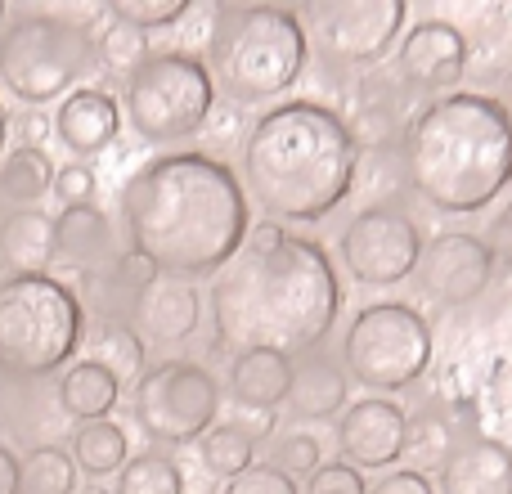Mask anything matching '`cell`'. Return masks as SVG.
I'll return each mask as SVG.
<instances>
[{
  "label": "cell",
  "instance_id": "1",
  "mask_svg": "<svg viewBox=\"0 0 512 494\" xmlns=\"http://www.w3.org/2000/svg\"><path fill=\"white\" fill-rule=\"evenodd\" d=\"M346 310L324 243L301 239L274 221L248 230L243 247L212 279V324L225 351H279L288 360L319 351Z\"/></svg>",
  "mask_w": 512,
  "mask_h": 494
},
{
  "label": "cell",
  "instance_id": "2",
  "mask_svg": "<svg viewBox=\"0 0 512 494\" xmlns=\"http://www.w3.org/2000/svg\"><path fill=\"white\" fill-rule=\"evenodd\" d=\"M122 230L158 274L216 279L248 239L252 203L230 162L194 149L158 153L122 185Z\"/></svg>",
  "mask_w": 512,
  "mask_h": 494
},
{
  "label": "cell",
  "instance_id": "3",
  "mask_svg": "<svg viewBox=\"0 0 512 494\" xmlns=\"http://www.w3.org/2000/svg\"><path fill=\"white\" fill-rule=\"evenodd\" d=\"M360 144L337 108L283 99L265 108L239 144V180L274 225H315L355 189Z\"/></svg>",
  "mask_w": 512,
  "mask_h": 494
},
{
  "label": "cell",
  "instance_id": "4",
  "mask_svg": "<svg viewBox=\"0 0 512 494\" xmlns=\"http://www.w3.org/2000/svg\"><path fill=\"white\" fill-rule=\"evenodd\" d=\"M405 180L441 216H477L512 185V122L481 90H450L418 108L400 140Z\"/></svg>",
  "mask_w": 512,
  "mask_h": 494
},
{
  "label": "cell",
  "instance_id": "5",
  "mask_svg": "<svg viewBox=\"0 0 512 494\" xmlns=\"http://www.w3.org/2000/svg\"><path fill=\"white\" fill-rule=\"evenodd\" d=\"M203 63L230 104H274L306 77L310 36L288 5H216Z\"/></svg>",
  "mask_w": 512,
  "mask_h": 494
},
{
  "label": "cell",
  "instance_id": "6",
  "mask_svg": "<svg viewBox=\"0 0 512 494\" xmlns=\"http://www.w3.org/2000/svg\"><path fill=\"white\" fill-rule=\"evenodd\" d=\"M86 310L54 274L0 279V378L36 382L77 355Z\"/></svg>",
  "mask_w": 512,
  "mask_h": 494
},
{
  "label": "cell",
  "instance_id": "7",
  "mask_svg": "<svg viewBox=\"0 0 512 494\" xmlns=\"http://www.w3.org/2000/svg\"><path fill=\"white\" fill-rule=\"evenodd\" d=\"M95 63L90 14H18L0 36V86L27 108L68 99Z\"/></svg>",
  "mask_w": 512,
  "mask_h": 494
},
{
  "label": "cell",
  "instance_id": "8",
  "mask_svg": "<svg viewBox=\"0 0 512 494\" xmlns=\"http://www.w3.org/2000/svg\"><path fill=\"white\" fill-rule=\"evenodd\" d=\"M126 122L144 144H180L216 113V81L207 63L189 50H162L140 63L126 81Z\"/></svg>",
  "mask_w": 512,
  "mask_h": 494
},
{
  "label": "cell",
  "instance_id": "9",
  "mask_svg": "<svg viewBox=\"0 0 512 494\" xmlns=\"http://www.w3.org/2000/svg\"><path fill=\"white\" fill-rule=\"evenodd\" d=\"M432 324L409 301H369L342 333V369L369 391H405L432 364Z\"/></svg>",
  "mask_w": 512,
  "mask_h": 494
},
{
  "label": "cell",
  "instance_id": "10",
  "mask_svg": "<svg viewBox=\"0 0 512 494\" xmlns=\"http://www.w3.org/2000/svg\"><path fill=\"white\" fill-rule=\"evenodd\" d=\"M131 414L140 432L158 445H194L216 427L221 382L198 360H162L131 391Z\"/></svg>",
  "mask_w": 512,
  "mask_h": 494
},
{
  "label": "cell",
  "instance_id": "11",
  "mask_svg": "<svg viewBox=\"0 0 512 494\" xmlns=\"http://www.w3.org/2000/svg\"><path fill=\"white\" fill-rule=\"evenodd\" d=\"M306 36L328 63L369 68L405 36V0H306L297 9Z\"/></svg>",
  "mask_w": 512,
  "mask_h": 494
},
{
  "label": "cell",
  "instance_id": "12",
  "mask_svg": "<svg viewBox=\"0 0 512 494\" xmlns=\"http://www.w3.org/2000/svg\"><path fill=\"white\" fill-rule=\"evenodd\" d=\"M423 230L400 207H364L337 239V261L360 288H396L414 279L423 261Z\"/></svg>",
  "mask_w": 512,
  "mask_h": 494
},
{
  "label": "cell",
  "instance_id": "13",
  "mask_svg": "<svg viewBox=\"0 0 512 494\" xmlns=\"http://www.w3.org/2000/svg\"><path fill=\"white\" fill-rule=\"evenodd\" d=\"M414 279L427 301H436L445 310H459L490 288V279H495V252H490V243L481 234L441 230L423 247V261H418Z\"/></svg>",
  "mask_w": 512,
  "mask_h": 494
},
{
  "label": "cell",
  "instance_id": "14",
  "mask_svg": "<svg viewBox=\"0 0 512 494\" xmlns=\"http://www.w3.org/2000/svg\"><path fill=\"white\" fill-rule=\"evenodd\" d=\"M472 59V45L463 27L445 23V18H423L414 23L396 45V77L409 90H427V95H450L463 81Z\"/></svg>",
  "mask_w": 512,
  "mask_h": 494
},
{
  "label": "cell",
  "instance_id": "15",
  "mask_svg": "<svg viewBox=\"0 0 512 494\" xmlns=\"http://www.w3.org/2000/svg\"><path fill=\"white\" fill-rule=\"evenodd\" d=\"M337 450L351 468H396L409 454V414L387 396L351 400L337 418Z\"/></svg>",
  "mask_w": 512,
  "mask_h": 494
},
{
  "label": "cell",
  "instance_id": "16",
  "mask_svg": "<svg viewBox=\"0 0 512 494\" xmlns=\"http://www.w3.org/2000/svg\"><path fill=\"white\" fill-rule=\"evenodd\" d=\"M198 324H203V292L176 274L149 279L131 301V328L140 333V342L176 346L194 337Z\"/></svg>",
  "mask_w": 512,
  "mask_h": 494
},
{
  "label": "cell",
  "instance_id": "17",
  "mask_svg": "<svg viewBox=\"0 0 512 494\" xmlns=\"http://www.w3.org/2000/svg\"><path fill=\"white\" fill-rule=\"evenodd\" d=\"M436 494H512V445L463 436L436 468Z\"/></svg>",
  "mask_w": 512,
  "mask_h": 494
},
{
  "label": "cell",
  "instance_id": "18",
  "mask_svg": "<svg viewBox=\"0 0 512 494\" xmlns=\"http://www.w3.org/2000/svg\"><path fill=\"white\" fill-rule=\"evenodd\" d=\"M288 414L297 423H328L342 418L351 405V378H346L342 360L328 351H306L292 360V387H288Z\"/></svg>",
  "mask_w": 512,
  "mask_h": 494
},
{
  "label": "cell",
  "instance_id": "19",
  "mask_svg": "<svg viewBox=\"0 0 512 494\" xmlns=\"http://www.w3.org/2000/svg\"><path fill=\"white\" fill-rule=\"evenodd\" d=\"M54 261L72 265V270H113L122 261L117 252V230L95 203L90 207H68L54 221Z\"/></svg>",
  "mask_w": 512,
  "mask_h": 494
},
{
  "label": "cell",
  "instance_id": "20",
  "mask_svg": "<svg viewBox=\"0 0 512 494\" xmlns=\"http://www.w3.org/2000/svg\"><path fill=\"white\" fill-rule=\"evenodd\" d=\"M54 131H59V140L68 144L72 153L90 158V153H104L108 144L117 140V131H122V108H117V99L108 95V90H95V86L72 90L59 104V113H54Z\"/></svg>",
  "mask_w": 512,
  "mask_h": 494
},
{
  "label": "cell",
  "instance_id": "21",
  "mask_svg": "<svg viewBox=\"0 0 512 494\" xmlns=\"http://www.w3.org/2000/svg\"><path fill=\"white\" fill-rule=\"evenodd\" d=\"M292 360L279 351H243L230 364V400L252 414H274L288 400Z\"/></svg>",
  "mask_w": 512,
  "mask_h": 494
},
{
  "label": "cell",
  "instance_id": "22",
  "mask_svg": "<svg viewBox=\"0 0 512 494\" xmlns=\"http://www.w3.org/2000/svg\"><path fill=\"white\" fill-rule=\"evenodd\" d=\"M117 400H122V382L108 369H99L95 360H77L59 378V387H54L59 414L77 418V423H99V418H108L117 409Z\"/></svg>",
  "mask_w": 512,
  "mask_h": 494
},
{
  "label": "cell",
  "instance_id": "23",
  "mask_svg": "<svg viewBox=\"0 0 512 494\" xmlns=\"http://www.w3.org/2000/svg\"><path fill=\"white\" fill-rule=\"evenodd\" d=\"M0 261L9 274H45L54 261V221L45 212H14L0 221Z\"/></svg>",
  "mask_w": 512,
  "mask_h": 494
},
{
  "label": "cell",
  "instance_id": "24",
  "mask_svg": "<svg viewBox=\"0 0 512 494\" xmlns=\"http://www.w3.org/2000/svg\"><path fill=\"white\" fill-rule=\"evenodd\" d=\"M81 351L86 360H95L99 369H108L117 382H140L144 378V342L126 319H99L81 333Z\"/></svg>",
  "mask_w": 512,
  "mask_h": 494
},
{
  "label": "cell",
  "instance_id": "25",
  "mask_svg": "<svg viewBox=\"0 0 512 494\" xmlns=\"http://www.w3.org/2000/svg\"><path fill=\"white\" fill-rule=\"evenodd\" d=\"M45 194H54V162L45 149H9L0 158V198L14 212H36Z\"/></svg>",
  "mask_w": 512,
  "mask_h": 494
},
{
  "label": "cell",
  "instance_id": "26",
  "mask_svg": "<svg viewBox=\"0 0 512 494\" xmlns=\"http://www.w3.org/2000/svg\"><path fill=\"white\" fill-rule=\"evenodd\" d=\"M131 459V441L126 432L113 423V418H99V423H81L72 432V463L86 477H113V472L126 468Z\"/></svg>",
  "mask_w": 512,
  "mask_h": 494
},
{
  "label": "cell",
  "instance_id": "27",
  "mask_svg": "<svg viewBox=\"0 0 512 494\" xmlns=\"http://www.w3.org/2000/svg\"><path fill=\"white\" fill-rule=\"evenodd\" d=\"M198 459H203L207 477H221V481H234L256 463V441L239 432L234 423H216L212 432L198 441Z\"/></svg>",
  "mask_w": 512,
  "mask_h": 494
},
{
  "label": "cell",
  "instance_id": "28",
  "mask_svg": "<svg viewBox=\"0 0 512 494\" xmlns=\"http://www.w3.org/2000/svg\"><path fill=\"white\" fill-rule=\"evenodd\" d=\"M113 494H185V472L176 459L149 450L126 459V468L117 472V490Z\"/></svg>",
  "mask_w": 512,
  "mask_h": 494
},
{
  "label": "cell",
  "instance_id": "29",
  "mask_svg": "<svg viewBox=\"0 0 512 494\" xmlns=\"http://www.w3.org/2000/svg\"><path fill=\"white\" fill-rule=\"evenodd\" d=\"M23 494H77V463L59 445H36L23 459Z\"/></svg>",
  "mask_w": 512,
  "mask_h": 494
},
{
  "label": "cell",
  "instance_id": "30",
  "mask_svg": "<svg viewBox=\"0 0 512 494\" xmlns=\"http://www.w3.org/2000/svg\"><path fill=\"white\" fill-rule=\"evenodd\" d=\"M95 59L104 63L113 77L131 81L135 72H140V63L149 59V36L113 18V23H104V32H95Z\"/></svg>",
  "mask_w": 512,
  "mask_h": 494
},
{
  "label": "cell",
  "instance_id": "31",
  "mask_svg": "<svg viewBox=\"0 0 512 494\" xmlns=\"http://www.w3.org/2000/svg\"><path fill=\"white\" fill-rule=\"evenodd\" d=\"M108 14L117 23L135 27V32H153V27H171L180 18L194 14L189 0H108Z\"/></svg>",
  "mask_w": 512,
  "mask_h": 494
},
{
  "label": "cell",
  "instance_id": "32",
  "mask_svg": "<svg viewBox=\"0 0 512 494\" xmlns=\"http://www.w3.org/2000/svg\"><path fill=\"white\" fill-rule=\"evenodd\" d=\"M319 463H324V454H319V441L310 432L279 436V441H274V450H270V468H279L283 477H292V481H306Z\"/></svg>",
  "mask_w": 512,
  "mask_h": 494
},
{
  "label": "cell",
  "instance_id": "33",
  "mask_svg": "<svg viewBox=\"0 0 512 494\" xmlns=\"http://www.w3.org/2000/svg\"><path fill=\"white\" fill-rule=\"evenodd\" d=\"M32 418H36V396L23 382L0 378V436L32 441Z\"/></svg>",
  "mask_w": 512,
  "mask_h": 494
},
{
  "label": "cell",
  "instance_id": "34",
  "mask_svg": "<svg viewBox=\"0 0 512 494\" xmlns=\"http://www.w3.org/2000/svg\"><path fill=\"white\" fill-rule=\"evenodd\" d=\"M301 494H369V481L346 459H328L306 477V490Z\"/></svg>",
  "mask_w": 512,
  "mask_h": 494
},
{
  "label": "cell",
  "instance_id": "35",
  "mask_svg": "<svg viewBox=\"0 0 512 494\" xmlns=\"http://www.w3.org/2000/svg\"><path fill=\"white\" fill-rule=\"evenodd\" d=\"M95 194H99L95 167H86V162H68V167L54 171V198L63 203V212H68V207H90Z\"/></svg>",
  "mask_w": 512,
  "mask_h": 494
},
{
  "label": "cell",
  "instance_id": "36",
  "mask_svg": "<svg viewBox=\"0 0 512 494\" xmlns=\"http://www.w3.org/2000/svg\"><path fill=\"white\" fill-rule=\"evenodd\" d=\"M225 494H301V486L292 477H283L270 463H252L243 477L225 481Z\"/></svg>",
  "mask_w": 512,
  "mask_h": 494
},
{
  "label": "cell",
  "instance_id": "37",
  "mask_svg": "<svg viewBox=\"0 0 512 494\" xmlns=\"http://www.w3.org/2000/svg\"><path fill=\"white\" fill-rule=\"evenodd\" d=\"M481 36H486V54L512 68V0H499L495 9L481 14Z\"/></svg>",
  "mask_w": 512,
  "mask_h": 494
},
{
  "label": "cell",
  "instance_id": "38",
  "mask_svg": "<svg viewBox=\"0 0 512 494\" xmlns=\"http://www.w3.org/2000/svg\"><path fill=\"white\" fill-rule=\"evenodd\" d=\"M50 131H54V122L41 108H23V113H14L5 122V144H14V149H41L50 140Z\"/></svg>",
  "mask_w": 512,
  "mask_h": 494
},
{
  "label": "cell",
  "instance_id": "39",
  "mask_svg": "<svg viewBox=\"0 0 512 494\" xmlns=\"http://www.w3.org/2000/svg\"><path fill=\"white\" fill-rule=\"evenodd\" d=\"M369 494H436V481L423 468H391L373 481Z\"/></svg>",
  "mask_w": 512,
  "mask_h": 494
},
{
  "label": "cell",
  "instance_id": "40",
  "mask_svg": "<svg viewBox=\"0 0 512 494\" xmlns=\"http://www.w3.org/2000/svg\"><path fill=\"white\" fill-rule=\"evenodd\" d=\"M490 252H495V261H504V270L512 274V198L504 207H499V216L490 221Z\"/></svg>",
  "mask_w": 512,
  "mask_h": 494
},
{
  "label": "cell",
  "instance_id": "41",
  "mask_svg": "<svg viewBox=\"0 0 512 494\" xmlns=\"http://www.w3.org/2000/svg\"><path fill=\"white\" fill-rule=\"evenodd\" d=\"M0 494H23V459L0 441Z\"/></svg>",
  "mask_w": 512,
  "mask_h": 494
},
{
  "label": "cell",
  "instance_id": "42",
  "mask_svg": "<svg viewBox=\"0 0 512 494\" xmlns=\"http://www.w3.org/2000/svg\"><path fill=\"white\" fill-rule=\"evenodd\" d=\"M495 104L508 113V122H512V68H504V77H499V95H495Z\"/></svg>",
  "mask_w": 512,
  "mask_h": 494
},
{
  "label": "cell",
  "instance_id": "43",
  "mask_svg": "<svg viewBox=\"0 0 512 494\" xmlns=\"http://www.w3.org/2000/svg\"><path fill=\"white\" fill-rule=\"evenodd\" d=\"M5 122H9V113H5V104H0V158H5Z\"/></svg>",
  "mask_w": 512,
  "mask_h": 494
},
{
  "label": "cell",
  "instance_id": "44",
  "mask_svg": "<svg viewBox=\"0 0 512 494\" xmlns=\"http://www.w3.org/2000/svg\"><path fill=\"white\" fill-rule=\"evenodd\" d=\"M77 494H108V490H99V486H90V490H77Z\"/></svg>",
  "mask_w": 512,
  "mask_h": 494
},
{
  "label": "cell",
  "instance_id": "45",
  "mask_svg": "<svg viewBox=\"0 0 512 494\" xmlns=\"http://www.w3.org/2000/svg\"><path fill=\"white\" fill-rule=\"evenodd\" d=\"M0 23H5V0H0Z\"/></svg>",
  "mask_w": 512,
  "mask_h": 494
}]
</instances>
